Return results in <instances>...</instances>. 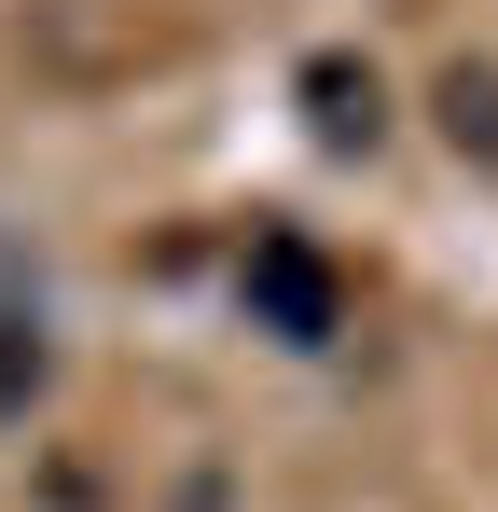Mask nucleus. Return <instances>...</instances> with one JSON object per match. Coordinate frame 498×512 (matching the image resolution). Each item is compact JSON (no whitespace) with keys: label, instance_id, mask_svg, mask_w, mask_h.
Masks as SVG:
<instances>
[{"label":"nucleus","instance_id":"2","mask_svg":"<svg viewBox=\"0 0 498 512\" xmlns=\"http://www.w3.org/2000/svg\"><path fill=\"white\" fill-rule=\"evenodd\" d=\"M305 125H319V153H374V125H388V97L360 56H305Z\"/></svg>","mask_w":498,"mask_h":512},{"label":"nucleus","instance_id":"4","mask_svg":"<svg viewBox=\"0 0 498 512\" xmlns=\"http://www.w3.org/2000/svg\"><path fill=\"white\" fill-rule=\"evenodd\" d=\"M42 388V319H0V416Z\"/></svg>","mask_w":498,"mask_h":512},{"label":"nucleus","instance_id":"1","mask_svg":"<svg viewBox=\"0 0 498 512\" xmlns=\"http://www.w3.org/2000/svg\"><path fill=\"white\" fill-rule=\"evenodd\" d=\"M236 291H249V319H263L277 346H332V333H346V277H332V250H319V236H291V222L249 236Z\"/></svg>","mask_w":498,"mask_h":512},{"label":"nucleus","instance_id":"3","mask_svg":"<svg viewBox=\"0 0 498 512\" xmlns=\"http://www.w3.org/2000/svg\"><path fill=\"white\" fill-rule=\"evenodd\" d=\"M429 111H443V139H457V153H485V167H498V70H471V56H457Z\"/></svg>","mask_w":498,"mask_h":512}]
</instances>
